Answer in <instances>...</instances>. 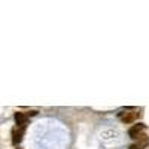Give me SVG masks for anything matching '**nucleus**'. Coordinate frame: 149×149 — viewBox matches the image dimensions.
Masks as SVG:
<instances>
[{
  "label": "nucleus",
  "mask_w": 149,
  "mask_h": 149,
  "mask_svg": "<svg viewBox=\"0 0 149 149\" xmlns=\"http://www.w3.org/2000/svg\"><path fill=\"white\" fill-rule=\"evenodd\" d=\"M118 118H119L121 122H124V124H131V122H134L136 119L139 118V113H137V112H134V110L128 112V110L125 109V112H119Z\"/></svg>",
  "instance_id": "1"
},
{
  "label": "nucleus",
  "mask_w": 149,
  "mask_h": 149,
  "mask_svg": "<svg viewBox=\"0 0 149 149\" xmlns=\"http://www.w3.org/2000/svg\"><path fill=\"white\" fill-rule=\"evenodd\" d=\"M24 131H26V127H17V128L12 130V143L15 146H18V143L22 140Z\"/></svg>",
  "instance_id": "2"
},
{
  "label": "nucleus",
  "mask_w": 149,
  "mask_h": 149,
  "mask_svg": "<svg viewBox=\"0 0 149 149\" xmlns=\"http://www.w3.org/2000/svg\"><path fill=\"white\" fill-rule=\"evenodd\" d=\"M36 113H37V112H36V110H30V112H29V113H27V115H29V116H34Z\"/></svg>",
  "instance_id": "6"
},
{
  "label": "nucleus",
  "mask_w": 149,
  "mask_h": 149,
  "mask_svg": "<svg viewBox=\"0 0 149 149\" xmlns=\"http://www.w3.org/2000/svg\"><path fill=\"white\" fill-rule=\"evenodd\" d=\"M14 118H15V122H17V127H26L27 124H29V115L27 113L17 112Z\"/></svg>",
  "instance_id": "4"
},
{
  "label": "nucleus",
  "mask_w": 149,
  "mask_h": 149,
  "mask_svg": "<svg viewBox=\"0 0 149 149\" xmlns=\"http://www.w3.org/2000/svg\"><path fill=\"white\" fill-rule=\"evenodd\" d=\"M148 146H149V139H145V140H139V142L133 143L128 149H146Z\"/></svg>",
  "instance_id": "5"
},
{
  "label": "nucleus",
  "mask_w": 149,
  "mask_h": 149,
  "mask_svg": "<svg viewBox=\"0 0 149 149\" xmlns=\"http://www.w3.org/2000/svg\"><path fill=\"white\" fill-rule=\"evenodd\" d=\"M18 149H19V148H18Z\"/></svg>",
  "instance_id": "7"
},
{
  "label": "nucleus",
  "mask_w": 149,
  "mask_h": 149,
  "mask_svg": "<svg viewBox=\"0 0 149 149\" xmlns=\"http://www.w3.org/2000/svg\"><path fill=\"white\" fill-rule=\"evenodd\" d=\"M143 131H145V124H136V125H133V127L130 128L128 134H130L131 139L136 140V139H137V136H140Z\"/></svg>",
  "instance_id": "3"
}]
</instances>
